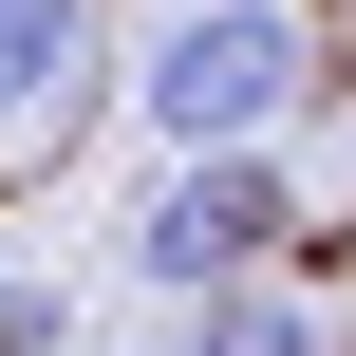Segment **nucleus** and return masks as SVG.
Instances as JSON below:
<instances>
[{"instance_id": "obj_1", "label": "nucleus", "mask_w": 356, "mask_h": 356, "mask_svg": "<svg viewBox=\"0 0 356 356\" xmlns=\"http://www.w3.org/2000/svg\"><path fill=\"white\" fill-rule=\"evenodd\" d=\"M131 113H150L169 150H263L282 113H319V38H300L282 0H169Z\"/></svg>"}, {"instance_id": "obj_2", "label": "nucleus", "mask_w": 356, "mask_h": 356, "mask_svg": "<svg viewBox=\"0 0 356 356\" xmlns=\"http://www.w3.org/2000/svg\"><path fill=\"white\" fill-rule=\"evenodd\" d=\"M282 244H300V169L282 150H169V188L131 207V282H169V300L188 282H263Z\"/></svg>"}, {"instance_id": "obj_3", "label": "nucleus", "mask_w": 356, "mask_h": 356, "mask_svg": "<svg viewBox=\"0 0 356 356\" xmlns=\"http://www.w3.org/2000/svg\"><path fill=\"white\" fill-rule=\"evenodd\" d=\"M94 94V0H0V150H75Z\"/></svg>"}, {"instance_id": "obj_4", "label": "nucleus", "mask_w": 356, "mask_h": 356, "mask_svg": "<svg viewBox=\"0 0 356 356\" xmlns=\"http://www.w3.org/2000/svg\"><path fill=\"white\" fill-rule=\"evenodd\" d=\"M169 356H338V338H319V300L263 263V282H188V338Z\"/></svg>"}, {"instance_id": "obj_5", "label": "nucleus", "mask_w": 356, "mask_h": 356, "mask_svg": "<svg viewBox=\"0 0 356 356\" xmlns=\"http://www.w3.org/2000/svg\"><path fill=\"white\" fill-rule=\"evenodd\" d=\"M56 338H75V300H56L38 263H0V356H56Z\"/></svg>"}, {"instance_id": "obj_6", "label": "nucleus", "mask_w": 356, "mask_h": 356, "mask_svg": "<svg viewBox=\"0 0 356 356\" xmlns=\"http://www.w3.org/2000/svg\"><path fill=\"white\" fill-rule=\"evenodd\" d=\"M56 356H75V338H56Z\"/></svg>"}]
</instances>
